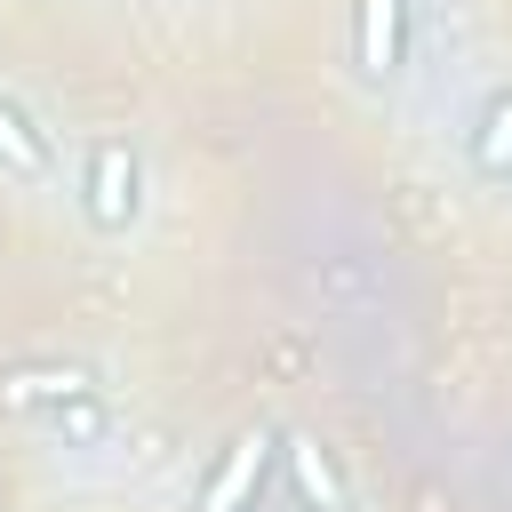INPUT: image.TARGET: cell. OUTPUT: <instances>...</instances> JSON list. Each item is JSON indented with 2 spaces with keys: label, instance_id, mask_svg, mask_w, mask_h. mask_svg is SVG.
Listing matches in <instances>:
<instances>
[{
  "label": "cell",
  "instance_id": "obj_1",
  "mask_svg": "<svg viewBox=\"0 0 512 512\" xmlns=\"http://www.w3.org/2000/svg\"><path fill=\"white\" fill-rule=\"evenodd\" d=\"M80 216L96 232H128L144 216V160L128 136H96L88 144V168H80Z\"/></svg>",
  "mask_w": 512,
  "mask_h": 512
},
{
  "label": "cell",
  "instance_id": "obj_2",
  "mask_svg": "<svg viewBox=\"0 0 512 512\" xmlns=\"http://www.w3.org/2000/svg\"><path fill=\"white\" fill-rule=\"evenodd\" d=\"M272 456H280V432H240L232 448H224V464L208 472V488H200V512H248L256 496H264V472H272Z\"/></svg>",
  "mask_w": 512,
  "mask_h": 512
},
{
  "label": "cell",
  "instance_id": "obj_3",
  "mask_svg": "<svg viewBox=\"0 0 512 512\" xmlns=\"http://www.w3.org/2000/svg\"><path fill=\"white\" fill-rule=\"evenodd\" d=\"M280 456H288V480H296L304 512H352V488H344V472H336V456H328L320 440L288 432V440H280Z\"/></svg>",
  "mask_w": 512,
  "mask_h": 512
},
{
  "label": "cell",
  "instance_id": "obj_4",
  "mask_svg": "<svg viewBox=\"0 0 512 512\" xmlns=\"http://www.w3.org/2000/svg\"><path fill=\"white\" fill-rule=\"evenodd\" d=\"M400 24H408V0H360V24H352L360 80H392L400 72Z\"/></svg>",
  "mask_w": 512,
  "mask_h": 512
},
{
  "label": "cell",
  "instance_id": "obj_5",
  "mask_svg": "<svg viewBox=\"0 0 512 512\" xmlns=\"http://www.w3.org/2000/svg\"><path fill=\"white\" fill-rule=\"evenodd\" d=\"M0 168L24 176V184H48V176H56V144H48V128H40L16 96H0Z\"/></svg>",
  "mask_w": 512,
  "mask_h": 512
},
{
  "label": "cell",
  "instance_id": "obj_6",
  "mask_svg": "<svg viewBox=\"0 0 512 512\" xmlns=\"http://www.w3.org/2000/svg\"><path fill=\"white\" fill-rule=\"evenodd\" d=\"M80 392H96L88 368H8L0 376V400L8 408H56V400H80Z\"/></svg>",
  "mask_w": 512,
  "mask_h": 512
},
{
  "label": "cell",
  "instance_id": "obj_7",
  "mask_svg": "<svg viewBox=\"0 0 512 512\" xmlns=\"http://www.w3.org/2000/svg\"><path fill=\"white\" fill-rule=\"evenodd\" d=\"M472 168L488 184H512V88H496L480 104V128H472Z\"/></svg>",
  "mask_w": 512,
  "mask_h": 512
},
{
  "label": "cell",
  "instance_id": "obj_8",
  "mask_svg": "<svg viewBox=\"0 0 512 512\" xmlns=\"http://www.w3.org/2000/svg\"><path fill=\"white\" fill-rule=\"evenodd\" d=\"M40 424L64 440V448H104L112 440V416H104V400L96 392H80V400H56V408H40Z\"/></svg>",
  "mask_w": 512,
  "mask_h": 512
}]
</instances>
